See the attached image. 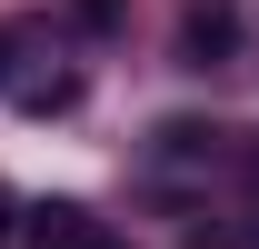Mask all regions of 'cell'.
I'll list each match as a JSON object with an SVG mask.
<instances>
[{
	"mask_svg": "<svg viewBox=\"0 0 259 249\" xmlns=\"http://www.w3.org/2000/svg\"><path fill=\"white\" fill-rule=\"evenodd\" d=\"M0 100L30 110V120H50V110L80 100V70L60 60V40H50V30H0Z\"/></svg>",
	"mask_w": 259,
	"mask_h": 249,
	"instance_id": "cell-1",
	"label": "cell"
},
{
	"mask_svg": "<svg viewBox=\"0 0 259 249\" xmlns=\"http://www.w3.org/2000/svg\"><path fill=\"white\" fill-rule=\"evenodd\" d=\"M20 249H130V239L100 210H80V199H40V210L20 219Z\"/></svg>",
	"mask_w": 259,
	"mask_h": 249,
	"instance_id": "cell-2",
	"label": "cell"
},
{
	"mask_svg": "<svg viewBox=\"0 0 259 249\" xmlns=\"http://www.w3.org/2000/svg\"><path fill=\"white\" fill-rule=\"evenodd\" d=\"M229 50H239V10H229V0H190V10H180V60L220 70Z\"/></svg>",
	"mask_w": 259,
	"mask_h": 249,
	"instance_id": "cell-3",
	"label": "cell"
},
{
	"mask_svg": "<svg viewBox=\"0 0 259 249\" xmlns=\"http://www.w3.org/2000/svg\"><path fill=\"white\" fill-rule=\"evenodd\" d=\"M70 20L80 30H120V0H70Z\"/></svg>",
	"mask_w": 259,
	"mask_h": 249,
	"instance_id": "cell-4",
	"label": "cell"
},
{
	"mask_svg": "<svg viewBox=\"0 0 259 249\" xmlns=\"http://www.w3.org/2000/svg\"><path fill=\"white\" fill-rule=\"evenodd\" d=\"M220 249H259V229H229V239H220Z\"/></svg>",
	"mask_w": 259,
	"mask_h": 249,
	"instance_id": "cell-5",
	"label": "cell"
}]
</instances>
